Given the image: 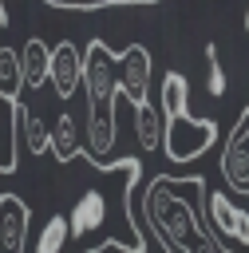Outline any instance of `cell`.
<instances>
[{"label":"cell","instance_id":"5","mask_svg":"<svg viewBox=\"0 0 249 253\" xmlns=\"http://www.w3.org/2000/svg\"><path fill=\"white\" fill-rule=\"evenodd\" d=\"M115 63H119V95L130 107L150 99V51L142 43H130L123 55H115Z\"/></svg>","mask_w":249,"mask_h":253},{"label":"cell","instance_id":"12","mask_svg":"<svg viewBox=\"0 0 249 253\" xmlns=\"http://www.w3.org/2000/svg\"><path fill=\"white\" fill-rule=\"evenodd\" d=\"M134 138H138L142 150H158L162 146V111L150 99L134 103Z\"/></svg>","mask_w":249,"mask_h":253},{"label":"cell","instance_id":"15","mask_svg":"<svg viewBox=\"0 0 249 253\" xmlns=\"http://www.w3.org/2000/svg\"><path fill=\"white\" fill-rule=\"evenodd\" d=\"M206 59H209V95H225V75L217 63V43H206Z\"/></svg>","mask_w":249,"mask_h":253},{"label":"cell","instance_id":"1","mask_svg":"<svg viewBox=\"0 0 249 253\" xmlns=\"http://www.w3.org/2000/svg\"><path fill=\"white\" fill-rule=\"evenodd\" d=\"M202 190H206L202 178H174V174L150 178L142 194V217L166 253H229L206 225Z\"/></svg>","mask_w":249,"mask_h":253},{"label":"cell","instance_id":"4","mask_svg":"<svg viewBox=\"0 0 249 253\" xmlns=\"http://www.w3.org/2000/svg\"><path fill=\"white\" fill-rule=\"evenodd\" d=\"M202 213H206V225L213 229V237L225 245H241V249H249V213L229 198V194H221V190H209L206 194V206H202Z\"/></svg>","mask_w":249,"mask_h":253},{"label":"cell","instance_id":"10","mask_svg":"<svg viewBox=\"0 0 249 253\" xmlns=\"http://www.w3.org/2000/svg\"><path fill=\"white\" fill-rule=\"evenodd\" d=\"M16 134H20V142H24L32 154H43L47 142H51V126L43 123V115L32 111V107H24L20 99H16Z\"/></svg>","mask_w":249,"mask_h":253},{"label":"cell","instance_id":"3","mask_svg":"<svg viewBox=\"0 0 249 253\" xmlns=\"http://www.w3.org/2000/svg\"><path fill=\"white\" fill-rule=\"evenodd\" d=\"M186 95H190L186 75L170 71L162 79V150L170 162H194L217 142V123L190 115Z\"/></svg>","mask_w":249,"mask_h":253},{"label":"cell","instance_id":"8","mask_svg":"<svg viewBox=\"0 0 249 253\" xmlns=\"http://www.w3.org/2000/svg\"><path fill=\"white\" fill-rule=\"evenodd\" d=\"M47 150H51L59 162H75V158L83 154V130H79V119H75L71 111H59V115H55Z\"/></svg>","mask_w":249,"mask_h":253},{"label":"cell","instance_id":"16","mask_svg":"<svg viewBox=\"0 0 249 253\" xmlns=\"http://www.w3.org/2000/svg\"><path fill=\"white\" fill-rule=\"evenodd\" d=\"M95 253H119V249H111V245H107V249H95Z\"/></svg>","mask_w":249,"mask_h":253},{"label":"cell","instance_id":"13","mask_svg":"<svg viewBox=\"0 0 249 253\" xmlns=\"http://www.w3.org/2000/svg\"><path fill=\"white\" fill-rule=\"evenodd\" d=\"M67 241H71V233H67V213H51V217L43 221L40 237H36V253H67Z\"/></svg>","mask_w":249,"mask_h":253},{"label":"cell","instance_id":"2","mask_svg":"<svg viewBox=\"0 0 249 253\" xmlns=\"http://www.w3.org/2000/svg\"><path fill=\"white\" fill-rule=\"evenodd\" d=\"M83 91H87V134L83 150L91 162H107L115 146V107H119V63L103 40L83 51Z\"/></svg>","mask_w":249,"mask_h":253},{"label":"cell","instance_id":"11","mask_svg":"<svg viewBox=\"0 0 249 253\" xmlns=\"http://www.w3.org/2000/svg\"><path fill=\"white\" fill-rule=\"evenodd\" d=\"M16 146H20V134H16V99L0 95V174L16 170Z\"/></svg>","mask_w":249,"mask_h":253},{"label":"cell","instance_id":"14","mask_svg":"<svg viewBox=\"0 0 249 253\" xmlns=\"http://www.w3.org/2000/svg\"><path fill=\"white\" fill-rule=\"evenodd\" d=\"M20 91H24L20 55H16V47H0V95L4 99H20Z\"/></svg>","mask_w":249,"mask_h":253},{"label":"cell","instance_id":"9","mask_svg":"<svg viewBox=\"0 0 249 253\" xmlns=\"http://www.w3.org/2000/svg\"><path fill=\"white\" fill-rule=\"evenodd\" d=\"M20 75H24V87H32V91H40L43 83H47V63H51V47L40 40V36H32V40H24L20 43Z\"/></svg>","mask_w":249,"mask_h":253},{"label":"cell","instance_id":"6","mask_svg":"<svg viewBox=\"0 0 249 253\" xmlns=\"http://www.w3.org/2000/svg\"><path fill=\"white\" fill-rule=\"evenodd\" d=\"M28 202L12 190H0V253H28Z\"/></svg>","mask_w":249,"mask_h":253},{"label":"cell","instance_id":"7","mask_svg":"<svg viewBox=\"0 0 249 253\" xmlns=\"http://www.w3.org/2000/svg\"><path fill=\"white\" fill-rule=\"evenodd\" d=\"M47 83L55 87L59 99H71L83 87V51L71 40H59L51 47V63H47Z\"/></svg>","mask_w":249,"mask_h":253}]
</instances>
